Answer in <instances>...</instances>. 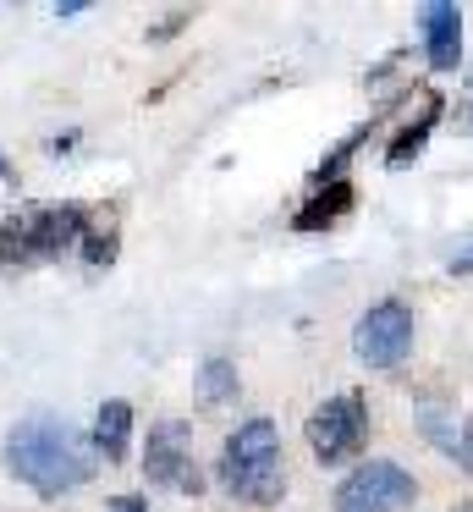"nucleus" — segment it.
I'll use <instances>...</instances> for the list:
<instances>
[{"mask_svg": "<svg viewBox=\"0 0 473 512\" xmlns=\"http://www.w3.org/2000/svg\"><path fill=\"white\" fill-rule=\"evenodd\" d=\"M83 259L88 270H105L116 259V210H88V226H83Z\"/></svg>", "mask_w": 473, "mask_h": 512, "instance_id": "nucleus-12", "label": "nucleus"}, {"mask_svg": "<svg viewBox=\"0 0 473 512\" xmlns=\"http://www.w3.org/2000/svg\"><path fill=\"white\" fill-rule=\"evenodd\" d=\"M215 479L231 501L248 507H275L286 496V463H281V430L270 419H242L220 446Z\"/></svg>", "mask_w": 473, "mask_h": 512, "instance_id": "nucleus-2", "label": "nucleus"}, {"mask_svg": "<svg viewBox=\"0 0 473 512\" xmlns=\"http://www.w3.org/2000/svg\"><path fill=\"white\" fill-rule=\"evenodd\" d=\"M143 479L160 485V490H182V496H198V490H204V474H198V463H193V430H187L182 419L149 424Z\"/></svg>", "mask_w": 473, "mask_h": 512, "instance_id": "nucleus-7", "label": "nucleus"}, {"mask_svg": "<svg viewBox=\"0 0 473 512\" xmlns=\"http://www.w3.org/2000/svg\"><path fill=\"white\" fill-rule=\"evenodd\" d=\"M352 353L369 369H380V375L402 369L407 353H413V309H407L402 298L369 303V309L358 314V325H352Z\"/></svg>", "mask_w": 473, "mask_h": 512, "instance_id": "nucleus-5", "label": "nucleus"}, {"mask_svg": "<svg viewBox=\"0 0 473 512\" xmlns=\"http://www.w3.org/2000/svg\"><path fill=\"white\" fill-rule=\"evenodd\" d=\"M451 512H473V501H462V507H451Z\"/></svg>", "mask_w": 473, "mask_h": 512, "instance_id": "nucleus-17", "label": "nucleus"}, {"mask_svg": "<svg viewBox=\"0 0 473 512\" xmlns=\"http://www.w3.org/2000/svg\"><path fill=\"white\" fill-rule=\"evenodd\" d=\"M440 111H446V100L440 94H424V105H418V122H407L402 133L391 138V149H385V166L391 171H402V166H413L418 155H424V144H429V133H435V122H440Z\"/></svg>", "mask_w": 473, "mask_h": 512, "instance_id": "nucleus-11", "label": "nucleus"}, {"mask_svg": "<svg viewBox=\"0 0 473 512\" xmlns=\"http://www.w3.org/2000/svg\"><path fill=\"white\" fill-rule=\"evenodd\" d=\"M418 39H424V56L435 72H457L462 61V12L451 0H429L418 6Z\"/></svg>", "mask_w": 473, "mask_h": 512, "instance_id": "nucleus-8", "label": "nucleus"}, {"mask_svg": "<svg viewBox=\"0 0 473 512\" xmlns=\"http://www.w3.org/2000/svg\"><path fill=\"white\" fill-rule=\"evenodd\" d=\"M352 199H358V193H352V182L341 177V182H325V188H314L303 199V210L292 215V232H330V226L341 221V215L352 210Z\"/></svg>", "mask_w": 473, "mask_h": 512, "instance_id": "nucleus-10", "label": "nucleus"}, {"mask_svg": "<svg viewBox=\"0 0 473 512\" xmlns=\"http://www.w3.org/2000/svg\"><path fill=\"white\" fill-rule=\"evenodd\" d=\"M237 369L226 364V358H209L204 369H198V402L204 408H220V402H237Z\"/></svg>", "mask_w": 473, "mask_h": 512, "instance_id": "nucleus-13", "label": "nucleus"}, {"mask_svg": "<svg viewBox=\"0 0 473 512\" xmlns=\"http://www.w3.org/2000/svg\"><path fill=\"white\" fill-rule=\"evenodd\" d=\"M187 23H193V12H187V6L165 12V23H154V28H149V45H165V39H171V34H182Z\"/></svg>", "mask_w": 473, "mask_h": 512, "instance_id": "nucleus-14", "label": "nucleus"}, {"mask_svg": "<svg viewBox=\"0 0 473 512\" xmlns=\"http://www.w3.org/2000/svg\"><path fill=\"white\" fill-rule=\"evenodd\" d=\"M413 501H418V479L407 474V468L385 463V457L358 463L336 485V512H402V507H413Z\"/></svg>", "mask_w": 473, "mask_h": 512, "instance_id": "nucleus-6", "label": "nucleus"}, {"mask_svg": "<svg viewBox=\"0 0 473 512\" xmlns=\"http://www.w3.org/2000/svg\"><path fill=\"white\" fill-rule=\"evenodd\" d=\"M88 210L83 204H28L0 221V265H44L83 243Z\"/></svg>", "mask_w": 473, "mask_h": 512, "instance_id": "nucleus-3", "label": "nucleus"}, {"mask_svg": "<svg viewBox=\"0 0 473 512\" xmlns=\"http://www.w3.org/2000/svg\"><path fill=\"white\" fill-rule=\"evenodd\" d=\"M451 270H457V276H473V254H462V259H451Z\"/></svg>", "mask_w": 473, "mask_h": 512, "instance_id": "nucleus-16", "label": "nucleus"}, {"mask_svg": "<svg viewBox=\"0 0 473 512\" xmlns=\"http://www.w3.org/2000/svg\"><path fill=\"white\" fill-rule=\"evenodd\" d=\"M105 512H149V501H143V496H110Z\"/></svg>", "mask_w": 473, "mask_h": 512, "instance_id": "nucleus-15", "label": "nucleus"}, {"mask_svg": "<svg viewBox=\"0 0 473 512\" xmlns=\"http://www.w3.org/2000/svg\"><path fill=\"white\" fill-rule=\"evenodd\" d=\"M0 177H11V166H6V160H0Z\"/></svg>", "mask_w": 473, "mask_h": 512, "instance_id": "nucleus-18", "label": "nucleus"}, {"mask_svg": "<svg viewBox=\"0 0 473 512\" xmlns=\"http://www.w3.org/2000/svg\"><path fill=\"white\" fill-rule=\"evenodd\" d=\"M88 446H94V457H105V463H127V446H132V402H121V397L99 402L94 430H88Z\"/></svg>", "mask_w": 473, "mask_h": 512, "instance_id": "nucleus-9", "label": "nucleus"}, {"mask_svg": "<svg viewBox=\"0 0 473 512\" xmlns=\"http://www.w3.org/2000/svg\"><path fill=\"white\" fill-rule=\"evenodd\" d=\"M303 435H308V452L325 468L358 457L363 446H369V397H363V391H336V397H325L308 413Z\"/></svg>", "mask_w": 473, "mask_h": 512, "instance_id": "nucleus-4", "label": "nucleus"}, {"mask_svg": "<svg viewBox=\"0 0 473 512\" xmlns=\"http://www.w3.org/2000/svg\"><path fill=\"white\" fill-rule=\"evenodd\" d=\"M94 463L99 457L88 446V435L72 419H61V413H28V419H17L6 430V474L22 479L44 501L88 485Z\"/></svg>", "mask_w": 473, "mask_h": 512, "instance_id": "nucleus-1", "label": "nucleus"}]
</instances>
